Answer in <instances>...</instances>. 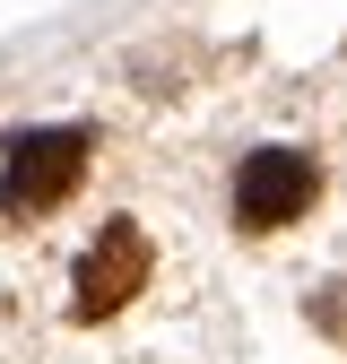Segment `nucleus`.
<instances>
[{
	"mask_svg": "<svg viewBox=\"0 0 347 364\" xmlns=\"http://www.w3.org/2000/svg\"><path fill=\"white\" fill-rule=\"evenodd\" d=\"M313 321H321V330H338V338H347V287H330V295H321V304H313Z\"/></svg>",
	"mask_w": 347,
	"mask_h": 364,
	"instance_id": "4",
	"label": "nucleus"
},
{
	"mask_svg": "<svg viewBox=\"0 0 347 364\" xmlns=\"http://www.w3.org/2000/svg\"><path fill=\"white\" fill-rule=\"evenodd\" d=\"M313 200H321V165L304 156V148H252L235 165V225H252V235L295 225Z\"/></svg>",
	"mask_w": 347,
	"mask_h": 364,
	"instance_id": "2",
	"label": "nucleus"
},
{
	"mask_svg": "<svg viewBox=\"0 0 347 364\" xmlns=\"http://www.w3.org/2000/svg\"><path fill=\"white\" fill-rule=\"evenodd\" d=\"M87 173V130H26L0 165V217H53Z\"/></svg>",
	"mask_w": 347,
	"mask_h": 364,
	"instance_id": "1",
	"label": "nucleus"
},
{
	"mask_svg": "<svg viewBox=\"0 0 347 364\" xmlns=\"http://www.w3.org/2000/svg\"><path fill=\"white\" fill-rule=\"evenodd\" d=\"M139 278H148V235L130 217H113L96 243L78 252V287H70V312L78 321H105V312H122L130 295H139Z\"/></svg>",
	"mask_w": 347,
	"mask_h": 364,
	"instance_id": "3",
	"label": "nucleus"
}]
</instances>
